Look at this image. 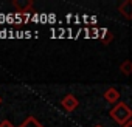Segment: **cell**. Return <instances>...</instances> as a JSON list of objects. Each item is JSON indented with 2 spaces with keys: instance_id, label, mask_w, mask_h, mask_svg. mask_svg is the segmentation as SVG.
Here are the masks:
<instances>
[{
  "instance_id": "obj_11",
  "label": "cell",
  "mask_w": 132,
  "mask_h": 127,
  "mask_svg": "<svg viewBox=\"0 0 132 127\" xmlns=\"http://www.w3.org/2000/svg\"><path fill=\"white\" fill-rule=\"evenodd\" d=\"M31 19H33L34 22H37V20H39V16H37V14H33V17H31Z\"/></svg>"
},
{
  "instance_id": "obj_3",
  "label": "cell",
  "mask_w": 132,
  "mask_h": 127,
  "mask_svg": "<svg viewBox=\"0 0 132 127\" xmlns=\"http://www.w3.org/2000/svg\"><path fill=\"white\" fill-rule=\"evenodd\" d=\"M13 6L16 8V13L25 14L30 13V10L33 8V2L31 0H13Z\"/></svg>"
},
{
  "instance_id": "obj_5",
  "label": "cell",
  "mask_w": 132,
  "mask_h": 127,
  "mask_svg": "<svg viewBox=\"0 0 132 127\" xmlns=\"http://www.w3.org/2000/svg\"><path fill=\"white\" fill-rule=\"evenodd\" d=\"M118 10H120V13L123 14V17H126V19H132V0H126V2H123L120 6H118Z\"/></svg>"
},
{
  "instance_id": "obj_13",
  "label": "cell",
  "mask_w": 132,
  "mask_h": 127,
  "mask_svg": "<svg viewBox=\"0 0 132 127\" xmlns=\"http://www.w3.org/2000/svg\"><path fill=\"white\" fill-rule=\"evenodd\" d=\"M0 104H2V98H0Z\"/></svg>"
},
{
  "instance_id": "obj_1",
  "label": "cell",
  "mask_w": 132,
  "mask_h": 127,
  "mask_svg": "<svg viewBox=\"0 0 132 127\" xmlns=\"http://www.w3.org/2000/svg\"><path fill=\"white\" fill-rule=\"evenodd\" d=\"M109 116L120 125H124L126 122H129L132 119V108L126 104V102H118L117 105L112 107V110L109 112Z\"/></svg>"
},
{
  "instance_id": "obj_12",
  "label": "cell",
  "mask_w": 132,
  "mask_h": 127,
  "mask_svg": "<svg viewBox=\"0 0 132 127\" xmlns=\"http://www.w3.org/2000/svg\"><path fill=\"white\" fill-rule=\"evenodd\" d=\"M93 127H103V125H101V124H96V125H93Z\"/></svg>"
},
{
  "instance_id": "obj_7",
  "label": "cell",
  "mask_w": 132,
  "mask_h": 127,
  "mask_svg": "<svg viewBox=\"0 0 132 127\" xmlns=\"http://www.w3.org/2000/svg\"><path fill=\"white\" fill-rule=\"evenodd\" d=\"M120 71L126 76H130L132 75V62L130 60H124L121 65H120Z\"/></svg>"
},
{
  "instance_id": "obj_4",
  "label": "cell",
  "mask_w": 132,
  "mask_h": 127,
  "mask_svg": "<svg viewBox=\"0 0 132 127\" xmlns=\"http://www.w3.org/2000/svg\"><path fill=\"white\" fill-rule=\"evenodd\" d=\"M104 99L109 102V104H118L120 102V93H118V90L117 88H113V87H109L106 92H104Z\"/></svg>"
},
{
  "instance_id": "obj_6",
  "label": "cell",
  "mask_w": 132,
  "mask_h": 127,
  "mask_svg": "<svg viewBox=\"0 0 132 127\" xmlns=\"http://www.w3.org/2000/svg\"><path fill=\"white\" fill-rule=\"evenodd\" d=\"M19 127H44V125H42V124L34 118V116H28V118H27V119L19 125Z\"/></svg>"
},
{
  "instance_id": "obj_10",
  "label": "cell",
  "mask_w": 132,
  "mask_h": 127,
  "mask_svg": "<svg viewBox=\"0 0 132 127\" xmlns=\"http://www.w3.org/2000/svg\"><path fill=\"white\" fill-rule=\"evenodd\" d=\"M121 127H132V119H130V121H129V122H126V124H124V125H121Z\"/></svg>"
},
{
  "instance_id": "obj_8",
  "label": "cell",
  "mask_w": 132,
  "mask_h": 127,
  "mask_svg": "<svg viewBox=\"0 0 132 127\" xmlns=\"http://www.w3.org/2000/svg\"><path fill=\"white\" fill-rule=\"evenodd\" d=\"M0 127H14V124L11 121H8V119H3L2 122H0Z\"/></svg>"
},
{
  "instance_id": "obj_9",
  "label": "cell",
  "mask_w": 132,
  "mask_h": 127,
  "mask_svg": "<svg viewBox=\"0 0 132 127\" xmlns=\"http://www.w3.org/2000/svg\"><path fill=\"white\" fill-rule=\"evenodd\" d=\"M28 19H30V13H25V14H23V22H27Z\"/></svg>"
},
{
  "instance_id": "obj_2",
  "label": "cell",
  "mask_w": 132,
  "mask_h": 127,
  "mask_svg": "<svg viewBox=\"0 0 132 127\" xmlns=\"http://www.w3.org/2000/svg\"><path fill=\"white\" fill-rule=\"evenodd\" d=\"M61 105L67 110V112H73V110H76V107L79 105V101L76 99L75 95H67V96H64V99L61 101Z\"/></svg>"
}]
</instances>
